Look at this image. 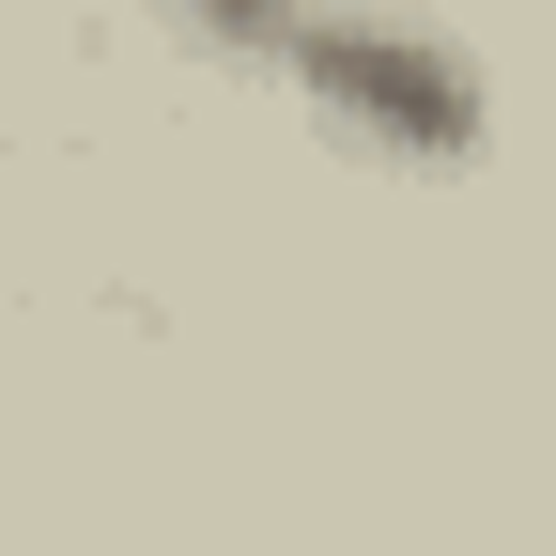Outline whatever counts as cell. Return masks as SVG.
<instances>
[{
  "mask_svg": "<svg viewBox=\"0 0 556 556\" xmlns=\"http://www.w3.org/2000/svg\"><path fill=\"white\" fill-rule=\"evenodd\" d=\"M155 31L201 47L217 78L278 93L371 170H479V139H495L479 47L417 0H155Z\"/></svg>",
  "mask_w": 556,
  "mask_h": 556,
  "instance_id": "obj_1",
  "label": "cell"
}]
</instances>
